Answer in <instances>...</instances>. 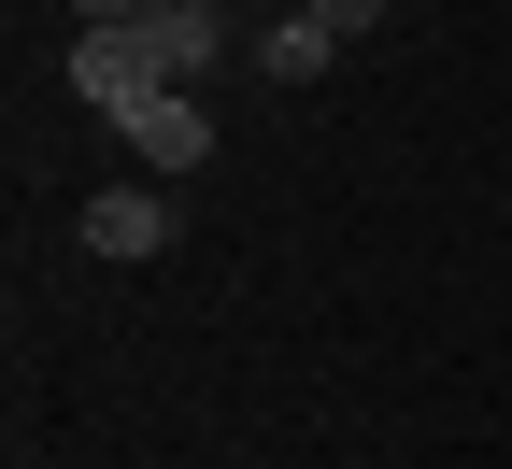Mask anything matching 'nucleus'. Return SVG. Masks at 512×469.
<instances>
[{
    "instance_id": "1",
    "label": "nucleus",
    "mask_w": 512,
    "mask_h": 469,
    "mask_svg": "<svg viewBox=\"0 0 512 469\" xmlns=\"http://www.w3.org/2000/svg\"><path fill=\"white\" fill-rule=\"evenodd\" d=\"M72 100L86 114H143V100H171V72H157V43H143V15H128V29H72Z\"/></svg>"
},
{
    "instance_id": "2",
    "label": "nucleus",
    "mask_w": 512,
    "mask_h": 469,
    "mask_svg": "<svg viewBox=\"0 0 512 469\" xmlns=\"http://www.w3.org/2000/svg\"><path fill=\"white\" fill-rule=\"evenodd\" d=\"M128 157H143L157 185H185V171L214 157V100H200V86H171V100H143V114H128Z\"/></svg>"
},
{
    "instance_id": "3",
    "label": "nucleus",
    "mask_w": 512,
    "mask_h": 469,
    "mask_svg": "<svg viewBox=\"0 0 512 469\" xmlns=\"http://www.w3.org/2000/svg\"><path fill=\"white\" fill-rule=\"evenodd\" d=\"M86 256H114V271L171 256V199H157V185H100V199H86Z\"/></svg>"
},
{
    "instance_id": "4",
    "label": "nucleus",
    "mask_w": 512,
    "mask_h": 469,
    "mask_svg": "<svg viewBox=\"0 0 512 469\" xmlns=\"http://www.w3.org/2000/svg\"><path fill=\"white\" fill-rule=\"evenodd\" d=\"M143 43H157V72H171V86H200L214 57H228V0H157Z\"/></svg>"
},
{
    "instance_id": "5",
    "label": "nucleus",
    "mask_w": 512,
    "mask_h": 469,
    "mask_svg": "<svg viewBox=\"0 0 512 469\" xmlns=\"http://www.w3.org/2000/svg\"><path fill=\"white\" fill-rule=\"evenodd\" d=\"M328 57H342V29H328V15H271V29H256V72H271V86H313Z\"/></svg>"
},
{
    "instance_id": "6",
    "label": "nucleus",
    "mask_w": 512,
    "mask_h": 469,
    "mask_svg": "<svg viewBox=\"0 0 512 469\" xmlns=\"http://www.w3.org/2000/svg\"><path fill=\"white\" fill-rule=\"evenodd\" d=\"M299 15H328V29H342V43H356V29H370V15H384V0H299Z\"/></svg>"
},
{
    "instance_id": "7",
    "label": "nucleus",
    "mask_w": 512,
    "mask_h": 469,
    "mask_svg": "<svg viewBox=\"0 0 512 469\" xmlns=\"http://www.w3.org/2000/svg\"><path fill=\"white\" fill-rule=\"evenodd\" d=\"M72 15H86V29H128V15H157V0H72Z\"/></svg>"
}]
</instances>
